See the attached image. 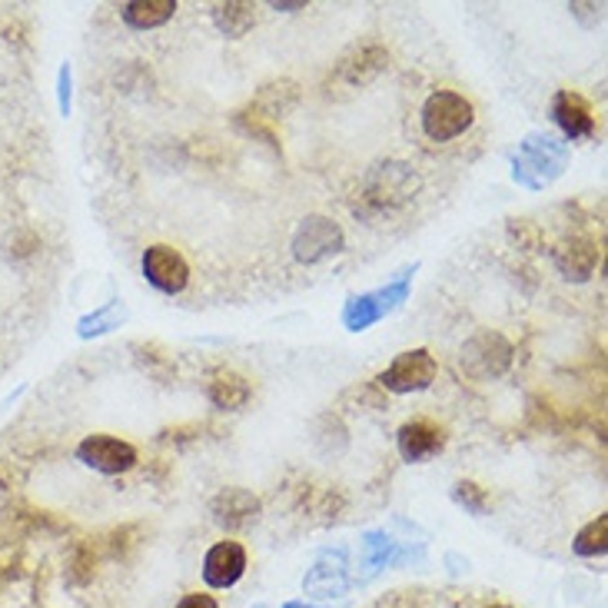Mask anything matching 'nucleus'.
<instances>
[{"label": "nucleus", "instance_id": "nucleus-5", "mask_svg": "<svg viewBox=\"0 0 608 608\" xmlns=\"http://www.w3.org/2000/svg\"><path fill=\"white\" fill-rule=\"evenodd\" d=\"M509 363H513V346L499 333H479L463 346V369L479 379L503 376Z\"/></svg>", "mask_w": 608, "mask_h": 608}, {"label": "nucleus", "instance_id": "nucleus-13", "mask_svg": "<svg viewBox=\"0 0 608 608\" xmlns=\"http://www.w3.org/2000/svg\"><path fill=\"white\" fill-rule=\"evenodd\" d=\"M386 50L383 47H359V50H353L343 63H340V77H346L353 87L359 83H369L383 67H386Z\"/></svg>", "mask_w": 608, "mask_h": 608}, {"label": "nucleus", "instance_id": "nucleus-17", "mask_svg": "<svg viewBox=\"0 0 608 608\" xmlns=\"http://www.w3.org/2000/svg\"><path fill=\"white\" fill-rule=\"evenodd\" d=\"M456 499L469 509V513H486L489 509V496H486V489L483 486H476V483H456Z\"/></svg>", "mask_w": 608, "mask_h": 608}, {"label": "nucleus", "instance_id": "nucleus-8", "mask_svg": "<svg viewBox=\"0 0 608 608\" xmlns=\"http://www.w3.org/2000/svg\"><path fill=\"white\" fill-rule=\"evenodd\" d=\"M340 246H343V233H340V226H336V223H330V220H323V216L306 220V226L296 233V243H293L296 256H300V260H306V263H316L320 256L336 253Z\"/></svg>", "mask_w": 608, "mask_h": 608}, {"label": "nucleus", "instance_id": "nucleus-1", "mask_svg": "<svg viewBox=\"0 0 608 608\" xmlns=\"http://www.w3.org/2000/svg\"><path fill=\"white\" fill-rule=\"evenodd\" d=\"M473 120H476L473 103L463 93H453V90H436L423 107V130L436 143L463 136L473 126Z\"/></svg>", "mask_w": 608, "mask_h": 608}, {"label": "nucleus", "instance_id": "nucleus-10", "mask_svg": "<svg viewBox=\"0 0 608 608\" xmlns=\"http://www.w3.org/2000/svg\"><path fill=\"white\" fill-rule=\"evenodd\" d=\"M553 116L566 130V136H572V140H582V136H592L596 133V120H592L589 103L579 93H572V90H563L553 100Z\"/></svg>", "mask_w": 608, "mask_h": 608}, {"label": "nucleus", "instance_id": "nucleus-12", "mask_svg": "<svg viewBox=\"0 0 608 608\" xmlns=\"http://www.w3.org/2000/svg\"><path fill=\"white\" fill-rule=\"evenodd\" d=\"M250 393H253L250 383H246L240 373H230V369L216 373L213 383H210V403H213L216 409H226V413L243 409V406L250 403Z\"/></svg>", "mask_w": 608, "mask_h": 608}, {"label": "nucleus", "instance_id": "nucleus-19", "mask_svg": "<svg viewBox=\"0 0 608 608\" xmlns=\"http://www.w3.org/2000/svg\"><path fill=\"white\" fill-rule=\"evenodd\" d=\"M67 87H70V73L63 70V73H60V107H63V110H67V103H70V93H67Z\"/></svg>", "mask_w": 608, "mask_h": 608}, {"label": "nucleus", "instance_id": "nucleus-4", "mask_svg": "<svg viewBox=\"0 0 608 608\" xmlns=\"http://www.w3.org/2000/svg\"><path fill=\"white\" fill-rule=\"evenodd\" d=\"M143 276H146V283H150L153 290H160V293H166V296H176V293H183L186 283H190V266H186V260L180 256V250L156 243V246H150V250L143 253Z\"/></svg>", "mask_w": 608, "mask_h": 608}, {"label": "nucleus", "instance_id": "nucleus-18", "mask_svg": "<svg viewBox=\"0 0 608 608\" xmlns=\"http://www.w3.org/2000/svg\"><path fill=\"white\" fill-rule=\"evenodd\" d=\"M176 608H220V602L213 599V596H206V592H186Z\"/></svg>", "mask_w": 608, "mask_h": 608}, {"label": "nucleus", "instance_id": "nucleus-11", "mask_svg": "<svg viewBox=\"0 0 608 608\" xmlns=\"http://www.w3.org/2000/svg\"><path fill=\"white\" fill-rule=\"evenodd\" d=\"M596 260H599V253L586 240H566L556 250V266L566 273V280H589V273L596 270Z\"/></svg>", "mask_w": 608, "mask_h": 608}, {"label": "nucleus", "instance_id": "nucleus-14", "mask_svg": "<svg viewBox=\"0 0 608 608\" xmlns=\"http://www.w3.org/2000/svg\"><path fill=\"white\" fill-rule=\"evenodd\" d=\"M173 10H176L173 0H133V3H123V20L133 30H153V27L166 23L173 17Z\"/></svg>", "mask_w": 608, "mask_h": 608}, {"label": "nucleus", "instance_id": "nucleus-15", "mask_svg": "<svg viewBox=\"0 0 608 608\" xmlns=\"http://www.w3.org/2000/svg\"><path fill=\"white\" fill-rule=\"evenodd\" d=\"M213 20H216V27H220L226 37H243V33L256 23V7H253V3H236V0L216 3V7H213Z\"/></svg>", "mask_w": 608, "mask_h": 608}, {"label": "nucleus", "instance_id": "nucleus-20", "mask_svg": "<svg viewBox=\"0 0 608 608\" xmlns=\"http://www.w3.org/2000/svg\"><path fill=\"white\" fill-rule=\"evenodd\" d=\"M300 7H306V3H273V10H300Z\"/></svg>", "mask_w": 608, "mask_h": 608}, {"label": "nucleus", "instance_id": "nucleus-7", "mask_svg": "<svg viewBox=\"0 0 608 608\" xmlns=\"http://www.w3.org/2000/svg\"><path fill=\"white\" fill-rule=\"evenodd\" d=\"M399 453L406 463H426L446 449V429L429 423V419H409L399 429Z\"/></svg>", "mask_w": 608, "mask_h": 608}, {"label": "nucleus", "instance_id": "nucleus-6", "mask_svg": "<svg viewBox=\"0 0 608 608\" xmlns=\"http://www.w3.org/2000/svg\"><path fill=\"white\" fill-rule=\"evenodd\" d=\"M246 572V549L233 539L216 543L203 556V582L210 589H233Z\"/></svg>", "mask_w": 608, "mask_h": 608}, {"label": "nucleus", "instance_id": "nucleus-16", "mask_svg": "<svg viewBox=\"0 0 608 608\" xmlns=\"http://www.w3.org/2000/svg\"><path fill=\"white\" fill-rule=\"evenodd\" d=\"M572 549L579 553V556H586V559H592V556H606L608 549V516H599V519H592L579 536H576V543H572Z\"/></svg>", "mask_w": 608, "mask_h": 608}, {"label": "nucleus", "instance_id": "nucleus-3", "mask_svg": "<svg viewBox=\"0 0 608 608\" xmlns=\"http://www.w3.org/2000/svg\"><path fill=\"white\" fill-rule=\"evenodd\" d=\"M77 459L87 469H93V473L120 476V473H130L136 466V449L126 439H116V436H107V433H93V436H87L77 446Z\"/></svg>", "mask_w": 608, "mask_h": 608}, {"label": "nucleus", "instance_id": "nucleus-2", "mask_svg": "<svg viewBox=\"0 0 608 608\" xmlns=\"http://www.w3.org/2000/svg\"><path fill=\"white\" fill-rule=\"evenodd\" d=\"M433 379H436V359L429 356V349H406L379 373L376 383L389 393H423L433 386Z\"/></svg>", "mask_w": 608, "mask_h": 608}, {"label": "nucleus", "instance_id": "nucleus-21", "mask_svg": "<svg viewBox=\"0 0 608 608\" xmlns=\"http://www.w3.org/2000/svg\"><path fill=\"white\" fill-rule=\"evenodd\" d=\"M489 608H509V606H489Z\"/></svg>", "mask_w": 608, "mask_h": 608}, {"label": "nucleus", "instance_id": "nucleus-9", "mask_svg": "<svg viewBox=\"0 0 608 608\" xmlns=\"http://www.w3.org/2000/svg\"><path fill=\"white\" fill-rule=\"evenodd\" d=\"M213 523L216 526H226V529H240V526H250L256 516H260V499L246 489H223L213 506Z\"/></svg>", "mask_w": 608, "mask_h": 608}]
</instances>
